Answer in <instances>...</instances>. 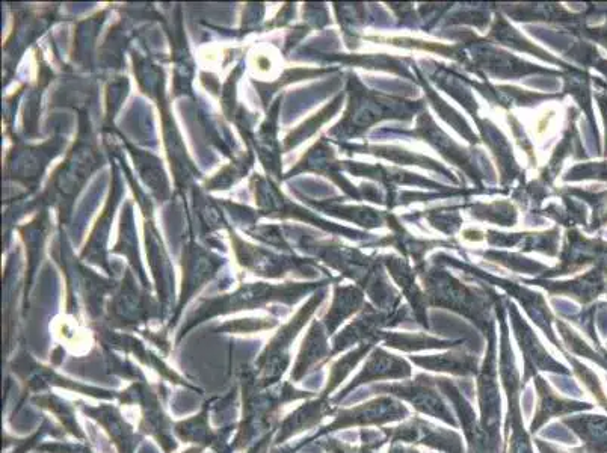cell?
I'll return each instance as SVG.
<instances>
[{"mask_svg":"<svg viewBox=\"0 0 607 453\" xmlns=\"http://www.w3.org/2000/svg\"><path fill=\"white\" fill-rule=\"evenodd\" d=\"M478 401L481 408L482 432L487 438L488 450L490 453H500V392H499V373H497L496 358L493 355V348H490L484 366L479 370L478 376Z\"/></svg>","mask_w":607,"mask_h":453,"instance_id":"obj_2","label":"cell"},{"mask_svg":"<svg viewBox=\"0 0 607 453\" xmlns=\"http://www.w3.org/2000/svg\"><path fill=\"white\" fill-rule=\"evenodd\" d=\"M370 392H378L381 395L393 396L399 401L408 402L413 405L417 413L434 417L441 420L452 428H458L457 419L453 416L449 404L444 401L443 393L435 384L434 376L420 373L414 380L401 381L395 384H379L370 387Z\"/></svg>","mask_w":607,"mask_h":453,"instance_id":"obj_1","label":"cell"},{"mask_svg":"<svg viewBox=\"0 0 607 453\" xmlns=\"http://www.w3.org/2000/svg\"><path fill=\"white\" fill-rule=\"evenodd\" d=\"M370 348H372V345L367 343V345L361 346L360 349L351 352V354L346 355V357H343L342 360H339L334 364L333 369H331L330 380H328V387L327 390H325V395L333 392V390L345 380L346 376L354 370V367L360 363L361 358L369 352Z\"/></svg>","mask_w":607,"mask_h":453,"instance_id":"obj_9","label":"cell"},{"mask_svg":"<svg viewBox=\"0 0 607 453\" xmlns=\"http://www.w3.org/2000/svg\"><path fill=\"white\" fill-rule=\"evenodd\" d=\"M411 375H413V367L407 360L389 354L384 349H375L367 358L363 369L349 383V386L337 396L336 401H342L346 395H349L352 390L358 389V387L369 386V384L379 383V381L410 380Z\"/></svg>","mask_w":607,"mask_h":453,"instance_id":"obj_5","label":"cell"},{"mask_svg":"<svg viewBox=\"0 0 607 453\" xmlns=\"http://www.w3.org/2000/svg\"><path fill=\"white\" fill-rule=\"evenodd\" d=\"M410 416V410L405 407L404 402L393 396L383 395L351 410L340 411L336 420L328 426L327 432L351 426H383L387 423L402 422Z\"/></svg>","mask_w":607,"mask_h":453,"instance_id":"obj_4","label":"cell"},{"mask_svg":"<svg viewBox=\"0 0 607 453\" xmlns=\"http://www.w3.org/2000/svg\"><path fill=\"white\" fill-rule=\"evenodd\" d=\"M411 361L431 372L449 373V375L464 376V378L478 376L479 370H481L478 357L463 351L429 355V357H411Z\"/></svg>","mask_w":607,"mask_h":453,"instance_id":"obj_8","label":"cell"},{"mask_svg":"<svg viewBox=\"0 0 607 453\" xmlns=\"http://www.w3.org/2000/svg\"><path fill=\"white\" fill-rule=\"evenodd\" d=\"M564 425L570 428L582 441V449L576 453H607V417L592 414V416H574L562 419Z\"/></svg>","mask_w":607,"mask_h":453,"instance_id":"obj_7","label":"cell"},{"mask_svg":"<svg viewBox=\"0 0 607 453\" xmlns=\"http://www.w3.org/2000/svg\"><path fill=\"white\" fill-rule=\"evenodd\" d=\"M389 453H420L419 450L413 449V447L399 446V444H392L389 449Z\"/></svg>","mask_w":607,"mask_h":453,"instance_id":"obj_10","label":"cell"},{"mask_svg":"<svg viewBox=\"0 0 607 453\" xmlns=\"http://www.w3.org/2000/svg\"><path fill=\"white\" fill-rule=\"evenodd\" d=\"M534 386L537 390V410H535L534 420L530 423V434H537L541 426L546 425L553 417L567 416V414L594 408V405L588 404V402L562 398L541 375L535 376Z\"/></svg>","mask_w":607,"mask_h":453,"instance_id":"obj_6","label":"cell"},{"mask_svg":"<svg viewBox=\"0 0 607 453\" xmlns=\"http://www.w3.org/2000/svg\"><path fill=\"white\" fill-rule=\"evenodd\" d=\"M381 431L390 443L423 444L443 453H464L463 438L450 429L438 428L426 422L422 417H411L408 422L396 428H383Z\"/></svg>","mask_w":607,"mask_h":453,"instance_id":"obj_3","label":"cell"}]
</instances>
